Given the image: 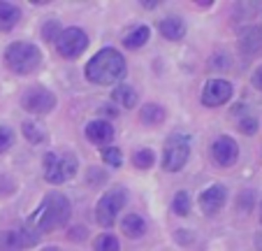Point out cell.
Wrapping results in <instances>:
<instances>
[{
    "mask_svg": "<svg viewBox=\"0 0 262 251\" xmlns=\"http://www.w3.org/2000/svg\"><path fill=\"white\" fill-rule=\"evenodd\" d=\"M237 207L242 209V212H248V209L253 207V191L242 193V196H239V200H237Z\"/></svg>",
    "mask_w": 262,
    "mask_h": 251,
    "instance_id": "f1b7e54d",
    "label": "cell"
},
{
    "mask_svg": "<svg viewBox=\"0 0 262 251\" xmlns=\"http://www.w3.org/2000/svg\"><path fill=\"white\" fill-rule=\"evenodd\" d=\"M12 144H14V133H12V128L0 126V153H5Z\"/></svg>",
    "mask_w": 262,
    "mask_h": 251,
    "instance_id": "484cf974",
    "label": "cell"
},
{
    "mask_svg": "<svg viewBox=\"0 0 262 251\" xmlns=\"http://www.w3.org/2000/svg\"><path fill=\"white\" fill-rule=\"evenodd\" d=\"M70 214H72L70 200L63 193L51 191L45 196L42 205L37 207V212L28 219L26 226H30L37 235H42V233H51V230H56V228L65 226V223L70 221Z\"/></svg>",
    "mask_w": 262,
    "mask_h": 251,
    "instance_id": "6da1fadb",
    "label": "cell"
},
{
    "mask_svg": "<svg viewBox=\"0 0 262 251\" xmlns=\"http://www.w3.org/2000/svg\"><path fill=\"white\" fill-rule=\"evenodd\" d=\"M86 140L91 144H98V147H107L112 140H114V128L112 123L104 121V119H95L86 126Z\"/></svg>",
    "mask_w": 262,
    "mask_h": 251,
    "instance_id": "7c38bea8",
    "label": "cell"
},
{
    "mask_svg": "<svg viewBox=\"0 0 262 251\" xmlns=\"http://www.w3.org/2000/svg\"><path fill=\"white\" fill-rule=\"evenodd\" d=\"M190 156V140L181 133H174L165 142V153H163V167L167 172H179Z\"/></svg>",
    "mask_w": 262,
    "mask_h": 251,
    "instance_id": "8992f818",
    "label": "cell"
},
{
    "mask_svg": "<svg viewBox=\"0 0 262 251\" xmlns=\"http://www.w3.org/2000/svg\"><path fill=\"white\" fill-rule=\"evenodd\" d=\"M0 251H21L19 235L14 230L0 233Z\"/></svg>",
    "mask_w": 262,
    "mask_h": 251,
    "instance_id": "44dd1931",
    "label": "cell"
},
{
    "mask_svg": "<svg viewBox=\"0 0 262 251\" xmlns=\"http://www.w3.org/2000/svg\"><path fill=\"white\" fill-rule=\"evenodd\" d=\"M128 202V191L123 186H114L109 188L98 202V209H95V217H98V223L104 228H112L119 217V212L125 207Z\"/></svg>",
    "mask_w": 262,
    "mask_h": 251,
    "instance_id": "5b68a950",
    "label": "cell"
},
{
    "mask_svg": "<svg viewBox=\"0 0 262 251\" xmlns=\"http://www.w3.org/2000/svg\"><path fill=\"white\" fill-rule=\"evenodd\" d=\"M104 179H107V175H104L102 170H95V167H91V170H89V184L98 186V184L104 182Z\"/></svg>",
    "mask_w": 262,
    "mask_h": 251,
    "instance_id": "4dcf8cb0",
    "label": "cell"
},
{
    "mask_svg": "<svg viewBox=\"0 0 262 251\" xmlns=\"http://www.w3.org/2000/svg\"><path fill=\"white\" fill-rule=\"evenodd\" d=\"M77 156L72 151L47 153L45 156V177L51 184H63L77 175Z\"/></svg>",
    "mask_w": 262,
    "mask_h": 251,
    "instance_id": "277c9868",
    "label": "cell"
},
{
    "mask_svg": "<svg viewBox=\"0 0 262 251\" xmlns=\"http://www.w3.org/2000/svg\"><path fill=\"white\" fill-rule=\"evenodd\" d=\"M160 35H163L165 40H172V42H177V40H181L183 35H186V21L181 19V16H165L163 21H160L158 26Z\"/></svg>",
    "mask_w": 262,
    "mask_h": 251,
    "instance_id": "4fadbf2b",
    "label": "cell"
},
{
    "mask_svg": "<svg viewBox=\"0 0 262 251\" xmlns=\"http://www.w3.org/2000/svg\"><path fill=\"white\" fill-rule=\"evenodd\" d=\"M172 209H174V214H179V217H188L190 214V196L188 193L179 191L172 200Z\"/></svg>",
    "mask_w": 262,
    "mask_h": 251,
    "instance_id": "ffe728a7",
    "label": "cell"
},
{
    "mask_svg": "<svg viewBox=\"0 0 262 251\" xmlns=\"http://www.w3.org/2000/svg\"><path fill=\"white\" fill-rule=\"evenodd\" d=\"M102 112H104V114H109V117H116V114H119L114 107H102Z\"/></svg>",
    "mask_w": 262,
    "mask_h": 251,
    "instance_id": "836d02e7",
    "label": "cell"
},
{
    "mask_svg": "<svg viewBox=\"0 0 262 251\" xmlns=\"http://www.w3.org/2000/svg\"><path fill=\"white\" fill-rule=\"evenodd\" d=\"M260 221H262V205H260Z\"/></svg>",
    "mask_w": 262,
    "mask_h": 251,
    "instance_id": "8d00e7d4",
    "label": "cell"
},
{
    "mask_svg": "<svg viewBox=\"0 0 262 251\" xmlns=\"http://www.w3.org/2000/svg\"><path fill=\"white\" fill-rule=\"evenodd\" d=\"M125 59L121 51L112 49V47H104L100 49L93 59L86 63V79L91 84H98V86H109V84H116L125 77Z\"/></svg>",
    "mask_w": 262,
    "mask_h": 251,
    "instance_id": "7a4b0ae2",
    "label": "cell"
},
{
    "mask_svg": "<svg viewBox=\"0 0 262 251\" xmlns=\"http://www.w3.org/2000/svg\"><path fill=\"white\" fill-rule=\"evenodd\" d=\"M193 233H188V230H177L174 233V240L179 242L181 246H188V244H193Z\"/></svg>",
    "mask_w": 262,
    "mask_h": 251,
    "instance_id": "f546056e",
    "label": "cell"
},
{
    "mask_svg": "<svg viewBox=\"0 0 262 251\" xmlns=\"http://www.w3.org/2000/svg\"><path fill=\"white\" fill-rule=\"evenodd\" d=\"M112 100L123 105V107H135V105H137V93H135L133 86L121 84V86H116V89L112 91Z\"/></svg>",
    "mask_w": 262,
    "mask_h": 251,
    "instance_id": "ac0fdd59",
    "label": "cell"
},
{
    "mask_svg": "<svg viewBox=\"0 0 262 251\" xmlns=\"http://www.w3.org/2000/svg\"><path fill=\"white\" fill-rule=\"evenodd\" d=\"M239 130H242L244 135H255L257 133V119L255 117H244L242 121H239Z\"/></svg>",
    "mask_w": 262,
    "mask_h": 251,
    "instance_id": "83f0119b",
    "label": "cell"
},
{
    "mask_svg": "<svg viewBox=\"0 0 262 251\" xmlns=\"http://www.w3.org/2000/svg\"><path fill=\"white\" fill-rule=\"evenodd\" d=\"M239 47L246 56H255L262 49V30L257 28H244L239 37Z\"/></svg>",
    "mask_w": 262,
    "mask_h": 251,
    "instance_id": "5bb4252c",
    "label": "cell"
},
{
    "mask_svg": "<svg viewBox=\"0 0 262 251\" xmlns=\"http://www.w3.org/2000/svg\"><path fill=\"white\" fill-rule=\"evenodd\" d=\"M84 235H86L84 228H74V230H70V240L72 242H79V237H84Z\"/></svg>",
    "mask_w": 262,
    "mask_h": 251,
    "instance_id": "d6a6232c",
    "label": "cell"
},
{
    "mask_svg": "<svg viewBox=\"0 0 262 251\" xmlns=\"http://www.w3.org/2000/svg\"><path fill=\"white\" fill-rule=\"evenodd\" d=\"M58 35H60L58 21H47V24L42 26V37L45 40H58Z\"/></svg>",
    "mask_w": 262,
    "mask_h": 251,
    "instance_id": "4316f807",
    "label": "cell"
},
{
    "mask_svg": "<svg viewBox=\"0 0 262 251\" xmlns=\"http://www.w3.org/2000/svg\"><path fill=\"white\" fill-rule=\"evenodd\" d=\"M86 47H89V35H86V30L77 28V26L60 30L58 40H56V49L63 59H77L79 54L86 51Z\"/></svg>",
    "mask_w": 262,
    "mask_h": 251,
    "instance_id": "52a82bcc",
    "label": "cell"
},
{
    "mask_svg": "<svg viewBox=\"0 0 262 251\" xmlns=\"http://www.w3.org/2000/svg\"><path fill=\"white\" fill-rule=\"evenodd\" d=\"M165 117H167L165 107L163 105H156V103H148L139 109V119H142V123H148V126H158V123H163Z\"/></svg>",
    "mask_w": 262,
    "mask_h": 251,
    "instance_id": "2e32d148",
    "label": "cell"
},
{
    "mask_svg": "<svg viewBox=\"0 0 262 251\" xmlns=\"http://www.w3.org/2000/svg\"><path fill=\"white\" fill-rule=\"evenodd\" d=\"M148 35H151V28H148V26H137L130 35H125L123 45L128 47V49H139V47H144L148 42Z\"/></svg>",
    "mask_w": 262,
    "mask_h": 251,
    "instance_id": "d6986e66",
    "label": "cell"
},
{
    "mask_svg": "<svg viewBox=\"0 0 262 251\" xmlns=\"http://www.w3.org/2000/svg\"><path fill=\"white\" fill-rule=\"evenodd\" d=\"M93 251H121V244L114 235H98L95 237Z\"/></svg>",
    "mask_w": 262,
    "mask_h": 251,
    "instance_id": "7402d4cb",
    "label": "cell"
},
{
    "mask_svg": "<svg viewBox=\"0 0 262 251\" xmlns=\"http://www.w3.org/2000/svg\"><path fill=\"white\" fill-rule=\"evenodd\" d=\"M42 251H60L58 246H47V249H42Z\"/></svg>",
    "mask_w": 262,
    "mask_h": 251,
    "instance_id": "e575fe53",
    "label": "cell"
},
{
    "mask_svg": "<svg viewBox=\"0 0 262 251\" xmlns=\"http://www.w3.org/2000/svg\"><path fill=\"white\" fill-rule=\"evenodd\" d=\"M21 130H24V135L33 144H40L42 140H45V130H42V126H37V123H33V121H26L24 126H21Z\"/></svg>",
    "mask_w": 262,
    "mask_h": 251,
    "instance_id": "cb8c5ba5",
    "label": "cell"
},
{
    "mask_svg": "<svg viewBox=\"0 0 262 251\" xmlns=\"http://www.w3.org/2000/svg\"><path fill=\"white\" fill-rule=\"evenodd\" d=\"M21 21V10L14 3H0V30H12Z\"/></svg>",
    "mask_w": 262,
    "mask_h": 251,
    "instance_id": "9a60e30c",
    "label": "cell"
},
{
    "mask_svg": "<svg viewBox=\"0 0 262 251\" xmlns=\"http://www.w3.org/2000/svg\"><path fill=\"white\" fill-rule=\"evenodd\" d=\"M42 51L30 42H12L5 49V65L16 74H30L40 68Z\"/></svg>",
    "mask_w": 262,
    "mask_h": 251,
    "instance_id": "3957f363",
    "label": "cell"
},
{
    "mask_svg": "<svg viewBox=\"0 0 262 251\" xmlns=\"http://www.w3.org/2000/svg\"><path fill=\"white\" fill-rule=\"evenodd\" d=\"M253 86L262 91V65L255 70V72H253Z\"/></svg>",
    "mask_w": 262,
    "mask_h": 251,
    "instance_id": "1f68e13d",
    "label": "cell"
},
{
    "mask_svg": "<svg viewBox=\"0 0 262 251\" xmlns=\"http://www.w3.org/2000/svg\"><path fill=\"white\" fill-rule=\"evenodd\" d=\"M156 161V153L151 151V149H139V151L133 153V163L139 167V170H146V167H151Z\"/></svg>",
    "mask_w": 262,
    "mask_h": 251,
    "instance_id": "603a6c76",
    "label": "cell"
},
{
    "mask_svg": "<svg viewBox=\"0 0 262 251\" xmlns=\"http://www.w3.org/2000/svg\"><path fill=\"white\" fill-rule=\"evenodd\" d=\"M232 93H234V89L228 79H209L204 84L200 100H202L204 107H221V105H225L232 98Z\"/></svg>",
    "mask_w": 262,
    "mask_h": 251,
    "instance_id": "9c48e42d",
    "label": "cell"
},
{
    "mask_svg": "<svg viewBox=\"0 0 262 251\" xmlns=\"http://www.w3.org/2000/svg\"><path fill=\"white\" fill-rule=\"evenodd\" d=\"M121 230H123V235L128 237H142L144 233H146V221H144L139 214H128V217L121 221Z\"/></svg>",
    "mask_w": 262,
    "mask_h": 251,
    "instance_id": "e0dca14e",
    "label": "cell"
},
{
    "mask_svg": "<svg viewBox=\"0 0 262 251\" xmlns=\"http://www.w3.org/2000/svg\"><path fill=\"white\" fill-rule=\"evenodd\" d=\"M225 200H228V191H225V186H221V184H213V186H209L207 191H202V196H200L202 212L209 214V217H211V214H216L218 209L225 205Z\"/></svg>",
    "mask_w": 262,
    "mask_h": 251,
    "instance_id": "8fae6325",
    "label": "cell"
},
{
    "mask_svg": "<svg viewBox=\"0 0 262 251\" xmlns=\"http://www.w3.org/2000/svg\"><path fill=\"white\" fill-rule=\"evenodd\" d=\"M211 156H213V161H216L218 165L232 167L234 163H237V158H239V147H237V142H234L230 135H223V138H218L216 142L211 144Z\"/></svg>",
    "mask_w": 262,
    "mask_h": 251,
    "instance_id": "30bf717a",
    "label": "cell"
},
{
    "mask_svg": "<svg viewBox=\"0 0 262 251\" xmlns=\"http://www.w3.org/2000/svg\"><path fill=\"white\" fill-rule=\"evenodd\" d=\"M102 161L107 163V165L121 167L123 165V153H121V149H116V147H104L102 149Z\"/></svg>",
    "mask_w": 262,
    "mask_h": 251,
    "instance_id": "d4e9b609",
    "label": "cell"
},
{
    "mask_svg": "<svg viewBox=\"0 0 262 251\" xmlns=\"http://www.w3.org/2000/svg\"><path fill=\"white\" fill-rule=\"evenodd\" d=\"M21 107L30 114H49L56 107V95L42 86H33L21 95Z\"/></svg>",
    "mask_w": 262,
    "mask_h": 251,
    "instance_id": "ba28073f",
    "label": "cell"
},
{
    "mask_svg": "<svg viewBox=\"0 0 262 251\" xmlns=\"http://www.w3.org/2000/svg\"><path fill=\"white\" fill-rule=\"evenodd\" d=\"M257 246H260V249H262V237H260V242H257Z\"/></svg>",
    "mask_w": 262,
    "mask_h": 251,
    "instance_id": "d590c367",
    "label": "cell"
}]
</instances>
